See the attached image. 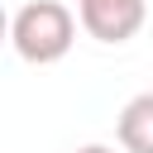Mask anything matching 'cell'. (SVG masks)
Segmentation results:
<instances>
[{"label": "cell", "instance_id": "obj_1", "mask_svg": "<svg viewBox=\"0 0 153 153\" xmlns=\"http://www.w3.org/2000/svg\"><path fill=\"white\" fill-rule=\"evenodd\" d=\"M76 24H81V19H76L62 0H29V5H19L14 19H10V43H14V53H19L24 62L53 67V62H62V57L72 53Z\"/></svg>", "mask_w": 153, "mask_h": 153}, {"label": "cell", "instance_id": "obj_2", "mask_svg": "<svg viewBox=\"0 0 153 153\" xmlns=\"http://www.w3.org/2000/svg\"><path fill=\"white\" fill-rule=\"evenodd\" d=\"M76 19L96 43H129L148 19V0H76Z\"/></svg>", "mask_w": 153, "mask_h": 153}, {"label": "cell", "instance_id": "obj_3", "mask_svg": "<svg viewBox=\"0 0 153 153\" xmlns=\"http://www.w3.org/2000/svg\"><path fill=\"white\" fill-rule=\"evenodd\" d=\"M115 139L124 153H153V91H139L124 100L115 120Z\"/></svg>", "mask_w": 153, "mask_h": 153}, {"label": "cell", "instance_id": "obj_4", "mask_svg": "<svg viewBox=\"0 0 153 153\" xmlns=\"http://www.w3.org/2000/svg\"><path fill=\"white\" fill-rule=\"evenodd\" d=\"M72 153H115V148H105V143H81V148H72Z\"/></svg>", "mask_w": 153, "mask_h": 153}]
</instances>
